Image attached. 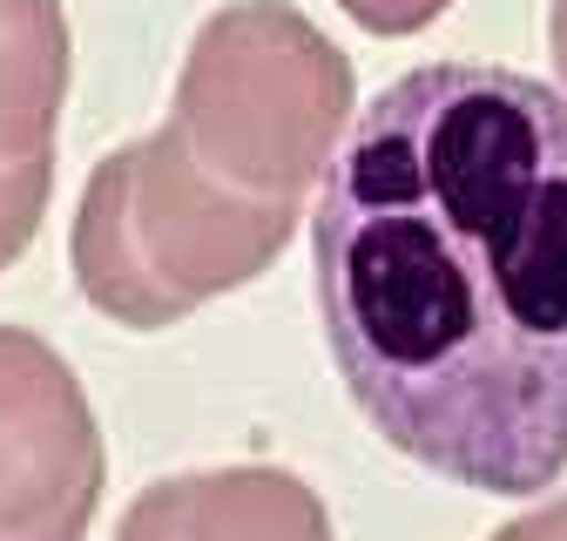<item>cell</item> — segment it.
<instances>
[{
    "label": "cell",
    "mask_w": 567,
    "mask_h": 541,
    "mask_svg": "<svg viewBox=\"0 0 567 541\" xmlns=\"http://www.w3.org/2000/svg\"><path fill=\"white\" fill-rule=\"evenodd\" d=\"M324 346L372 433L480 494L567 473V95L425 61L359 109L311 217Z\"/></svg>",
    "instance_id": "obj_1"
},
{
    "label": "cell",
    "mask_w": 567,
    "mask_h": 541,
    "mask_svg": "<svg viewBox=\"0 0 567 541\" xmlns=\"http://www.w3.org/2000/svg\"><path fill=\"white\" fill-rule=\"evenodd\" d=\"M305 203H277L209 176L196 150L163 122L115 150L82 183L75 211V285L115 325L156 331L189 318L217 292L250 285L291 244Z\"/></svg>",
    "instance_id": "obj_2"
},
{
    "label": "cell",
    "mask_w": 567,
    "mask_h": 541,
    "mask_svg": "<svg viewBox=\"0 0 567 541\" xmlns=\"http://www.w3.org/2000/svg\"><path fill=\"white\" fill-rule=\"evenodd\" d=\"M351 115V61L284 0H237L189 41L169 129L230 190L305 203Z\"/></svg>",
    "instance_id": "obj_3"
},
{
    "label": "cell",
    "mask_w": 567,
    "mask_h": 541,
    "mask_svg": "<svg viewBox=\"0 0 567 541\" xmlns=\"http://www.w3.org/2000/svg\"><path fill=\"white\" fill-rule=\"evenodd\" d=\"M102 473L82 379L48 338L0 325V541H82Z\"/></svg>",
    "instance_id": "obj_4"
},
{
    "label": "cell",
    "mask_w": 567,
    "mask_h": 541,
    "mask_svg": "<svg viewBox=\"0 0 567 541\" xmlns=\"http://www.w3.org/2000/svg\"><path fill=\"white\" fill-rule=\"evenodd\" d=\"M115 541H331V514L284 467H209L156 481Z\"/></svg>",
    "instance_id": "obj_5"
},
{
    "label": "cell",
    "mask_w": 567,
    "mask_h": 541,
    "mask_svg": "<svg viewBox=\"0 0 567 541\" xmlns=\"http://www.w3.org/2000/svg\"><path fill=\"white\" fill-rule=\"evenodd\" d=\"M68 21L54 0H0V156H54Z\"/></svg>",
    "instance_id": "obj_6"
},
{
    "label": "cell",
    "mask_w": 567,
    "mask_h": 541,
    "mask_svg": "<svg viewBox=\"0 0 567 541\" xmlns=\"http://www.w3.org/2000/svg\"><path fill=\"white\" fill-rule=\"evenodd\" d=\"M48 190H54V156H0V270L34 244Z\"/></svg>",
    "instance_id": "obj_7"
},
{
    "label": "cell",
    "mask_w": 567,
    "mask_h": 541,
    "mask_svg": "<svg viewBox=\"0 0 567 541\" xmlns=\"http://www.w3.org/2000/svg\"><path fill=\"white\" fill-rule=\"evenodd\" d=\"M338 8L372 34H419L425 21H440L453 0H338Z\"/></svg>",
    "instance_id": "obj_8"
},
{
    "label": "cell",
    "mask_w": 567,
    "mask_h": 541,
    "mask_svg": "<svg viewBox=\"0 0 567 541\" xmlns=\"http://www.w3.org/2000/svg\"><path fill=\"white\" fill-rule=\"evenodd\" d=\"M493 541H567V494L547 501V508H534V514H520V521H507Z\"/></svg>",
    "instance_id": "obj_9"
},
{
    "label": "cell",
    "mask_w": 567,
    "mask_h": 541,
    "mask_svg": "<svg viewBox=\"0 0 567 541\" xmlns=\"http://www.w3.org/2000/svg\"><path fill=\"white\" fill-rule=\"evenodd\" d=\"M547 48H554L560 82H567V0H554V14H547Z\"/></svg>",
    "instance_id": "obj_10"
}]
</instances>
